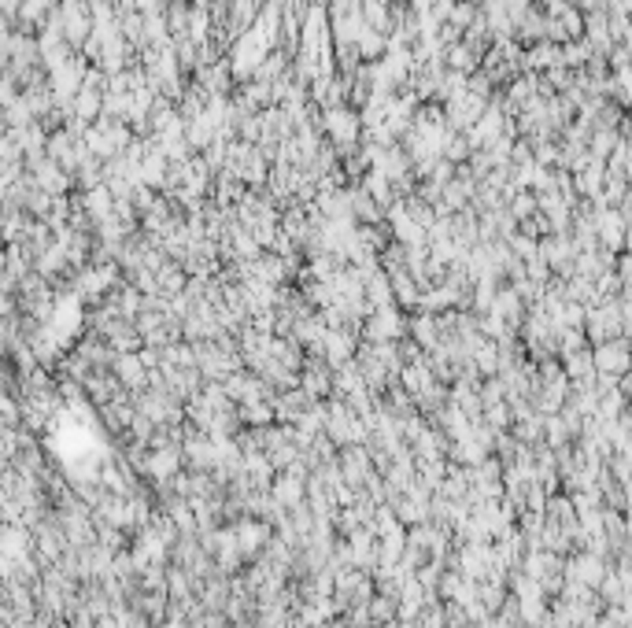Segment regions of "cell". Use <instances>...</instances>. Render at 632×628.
I'll list each match as a JSON object with an SVG mask.
<instances>
[{"instance_id":"1","label":"cell","mask_w":632,"mask_h":628,"mask_svg":"<svg viewBox=\"0 0 632 628\" xmlns=\"http://www.w3.org/2000/svg\"><path fill=\"white\" fill-rule=\"evenodd\" d=\"M259 59H263V48L255 45V34H252V37H245V41L237 45L233 67H237V71H255V67H259Z\"/></svg>"}]
</instances>
